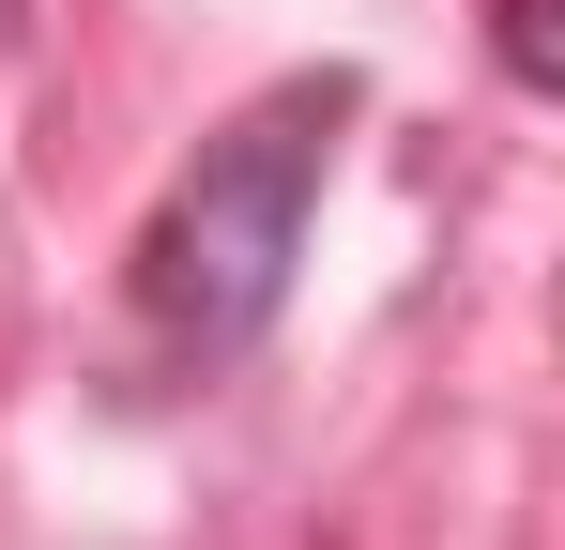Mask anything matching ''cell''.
Masks as SVG:
<instances>
[{
    "label": "cell",
    "mask_w": 565,
    "mask_h": 550,
    "mask_svg": "<svg viewBox=\"0 0 565 550\" xmlns=\"http://www.w3.org/2000/svg\"><path fill=\"white\" fill-rule=\"evenodd\" d=\"M337 123H352V77H290V92H260L230 138H199V169L169 183V214L138 230V306H153V337H169V352L230 367V352H260V337H276Z\"/></svg>",
    "instance_id": "1"
},
{
    "label": "cell",
    "mask_w": 565,
    "mask_h": 550,
    "mask_svg": "<svg viewBox=\"0 0 565 550\" xmlns=\"http://www.w3.org/2000/svg\"><path fill=\"white\" fill-rule=\"evenodd\" d=\"M0 62H15V0H0Z\"/></svg>",
    "instance_id": "3"
},
{
    "label": "cell",
    "mask_w": 565,
    "mask_h": 550,
    "mask_svg": "<svg viewBox=\"0 0 565 550\" xmlns=\"http://www.w3.org/2000/svg\"><path fill=\"white\" fill-rule=\"evenodd\" d=\"M504 62H520L535 92H551V0H504Z\"/></svg>",
    "instance_id": "2"
}]
</instances>
